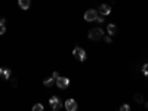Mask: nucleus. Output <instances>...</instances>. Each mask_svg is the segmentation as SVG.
<instances>
[{
  "mask_svg": "<svg viewBox=\"0 0 148 111\" xmlns=\"http://www.w3.org/2000/svg\"><path fill=\"white\" fill-rule=\"evenodd\" d=\"M104 42L105 43H111L113 40H111V36H107V37H104Z\"/></svg>",
  "mask_w": 148,
  "mask_h": 111,
  "instance_id": "obj_18",
  "label": "nucleus"
},
{
  "mask_svg": "<svg viewBox=\"0 0 148 111\" xmlns=\"http://www.w3.org/2000/svg\"><path fill=\"white\" fill-rule=\"evenodd\" d=\"M129 110H130V105H127V104H123L120 107V111H129Z\"/></svg>",
  "mask_w": 148,
  "mask_h": 111,
  "instance_id": "obj_16",
  "label": "nucleus"
},
{
  "mask_svg": "<svg viewBox=\"0 0 148 111\" xmlns=\"http://www.w3.org/2000/svg\"><path fill=\"white\" fill-rule=\"evenodd\" d=\"M5 31H6V19L0 18V34H5Z\"/></svg>",
  "mask_w": 148,
  "mask_h": 111,
  "instance_id": "obj_12",
  "label": "nucleus"
},
{
  "mask_svg": "<svg viewBox=\"0 0 148 111\" xmlns=\"http://www.w3.org/2000/svg\"><path fill=\"white\" fill-rule=\"evenodd\" d=\"M65 108H67V111H76V110L79 108V105H77L76 99L70 98V99H67V101H65Z\"/></svg>",
  "mask_w": 148,
  "mask_h": 111,
  "instance_id": "obj_6",
  "label": "nucleus"
},
{
  "mask_svg": "<svg viewBox=\"0 0 148 111\" xmlns=\"http://www.w3.org/2000/svg\"><path fill=\"white\" fill-rule=\"evenodd\" d=\"M145 107H147V108H148V102H147V104H145Z\"/></svg>",
  "mask_w": 148,
  "mask_h": 111,
  "instance_id": "obj_21",
  "label": "nucleus"
},
{
  "mask_svg": "<svg viewBox=\"0 0 148 111\" xmlns=\"http://www.w3.org/2000/svg\"><path fill=\"white\" fill-rule=\"evenodd\" d=\"M96 21H98V22H101V24H102V22H104V21H105V16H104V15H101V14H99V16H98V18H96Z\"/></svg>",
  "mask_w": 148,
  "mask_h": 111,
  "instance_id": "obj_17",
  "label": "nucleus"
},
{
  "mask_svg": "<svg viewBox=\"0 0 148 111\" xmlns=\"http://www.w3.org/2000/svg\"><path fill=\"white\" fill-rule=\"evenodd\" d=\"M56 86L59 89H67L68 86H70V79H67V77H62V76H59L58 79H56Z\"/></svg>",
  "mask_w": 148,
  "mask_h": 111,
  "instance_id": "obj_4",
  "label": "nucleus"
},
{
  "mask_svg": "<svg viewBox=\"0 0 148 111\" xmlns=\"http://www.w3.org/2000/svg\"><path fill=\"white\" fill-rule=\"evenodd\" d=\"M98 12H99L101 15L107 16V15H110V14H111V6H110V5H101V6H99V9H98Z\"/></svg>",
  "mask_w": 148,
  "mask_h": 111,
  "instance_id": "obj_7",
  "label": "nucleus"
},
{
  "mask_svg": "<svg viewBox=\"0 0 148 111\" xmlns=\"http://www.w3.org/2000/svg\"><path fill=\"white\" fill-rule=\"evenodd\" d=\"M142 74L145 77H148V64H144V67H142Z\"/></svg>",
  "mask_w": 148,
  "mask_h": 111,
  "instance_id": "obj_15",
  "label": "nucleus"
},
{
  "mask_svg": "<svg viewBox=\"0 0 148 111\" xmlns=\"http://www.w3.org/2000/svg\"><path fill=\"white\" fill-rule=\"evenodd\" d=\"M49 104H51V107H52V110H59L61 107H62V102H61V99L55 95V96H51V99H49Z\"/></svg>",
  "mask_w": 148,
  "mask_h": 111,
  "instance_id": "obj_5",
  "label": "nucleus"
},
{
  "mask_svg": "<svg viewBox=\"0 0 148 111\" xmlns=\"http://www.w3.org/2000/svg\"><path fill=\"white\" fill-rule=\"evenodd\" d=\"M18 5H19L21 9L27 10V9L31 6V0H18Z\"/></svg>",
  "mask_w": 148,
  "mask_h": 111,
  "instance_id": "obj_10",
  "label": "nucleus"
},
{
  "mask_svg": "<svg viewBox=\"0 0 148 111\" xmlns=\"http://www.w3.org/2000/svg\"><path fill=\"white\" fill-rule=\"evenodd\" d=\"M88 37H89V40H92V42L101 40L102 37H104V31H102V28H99V27H93V28L89 30Z\"/></svg>",
  "mask_w": 148,
  "mask_h": 111,
  "instance_id": "obj_1",
  "label": "nucleus"
},
{
  "mask_svg": "<svg viewBox=\"0 0 148 111\" xmlns=\"http://www.w3.org/2000/svg\"><path fill=\"white\" fill-rule=\"evenodd\" d=\"M55 82H56V80H55V79L51 76V77H47V79H45V80H43V84L46 86V88H51V86H52Z\"/></svg>",
  "mask_w": 148,
  "mask_h": 111,
  "instance_id": "obj_11",
  "label": "nucleus"
},
{
  "mask_svg": "<svg viewBox=\"0 0 148 111\" xmlns=\"http://www.w3.org/2000/svg\"><path fill=\"white\" fill-rule=\"evenodd\" d=\"M0 76H2L3 79H10V76H12V73H10V68H8V67H2L0 68Z\"/></svg>",
  "mask_w": 148,
  "mask_h": 111,
  "instance_id": "obj_8",
  "label": "nucleus"
},
{
  "mask_svg": "<svg viewBox=\"0 0 148 111\" xmlns=\"http://www.w3.org/2000/svg\"><path fill=\"white\" fill-rule=\"evenodd\" d=\"M10 82H12V86H16V80H15V79H12Z\"/></svg>",
  "mask_w": 148,
  "mask_h": 111,
  "instance_id": "obj_20",
  "label": "nucleus"
},
{
  "mask_svg": "<svg viewBox=\"0 0 148 111\" xmlns=\"http://www.w3.org/2000/svg\"><path fill=\"white\" fill-rule=\"evenodd\" d=\"M135 101H136L138 104H142V102H144V96H142V93H135Z\"/></svg>",
  "mask_w": 148,
  "mask_h": 111,
  "instance_id": "obj_13",
  "label": "nucleus"
},
{
  "mask_svg": "<svg viewBox=\"0 0 148 111\" xmlns=\"http://www.w3.org/2000/svg\"><path fill=\"white\" fill-rule=\"evenodd\" d=\"M52 77H53V79L56 80V79L59 77V73H58V71H53V74H52Z\"/></svg>",
  "mask_w": 148,
  "mask_h": 111,
  "instance_id": "obj_19",
  "label": "nucleus"
},
{
  "mask_svg": "<svg viewBox=\"0 0 148 111\" xmlns=\"http://www.w3.org/2000/svg\"><path fill=\"white\" fill-rule=\"evenodd\" d=\"M107 33H108V36L117 34V25H116V24H108V25H107Z\"/></svg>",
  "mask_w": 148,
  "mask_h": 111,
  "instance_id": "obj_9",
  "label": "nucleus"
},
{
  "mask_svg": "<svg viewBox=\"0 0 148 111\" xmlns=\"http://www.w3.org/2000/svg\"><path fill=\"white\" fill-rule=\"evenodd\" d=\"M43 108H45V107H43L42 104H36V105L33 107V111H43Z\"/></svg>",
  "mask_w": 148,
  "mask_h": 111,
  "instance_id": "obj_14",
  "label": "nucleus"
},
{
  "mask_svg": "<svg viewBox=\"0 0 148 111\" xmlns=\"http://www.w3.org/2000/svg\"><path fill=\"white\" fill-rule=\"evenodd\" d=\"M96 18H98V12L95 9H89L84 12V21L92 22V21H96Z\"/></svg>",
  "mask_w": 148,
  "mask_h": 111,
  "instance_id": "obj_3",
  "label": "nucleus"
},
{
  "mask_svg": "<svg viewBox=\"0 0 148 111\" xmlns=\"http://www.w3.org/2000/svg\"><path fill=\"white\" fill-rule=\"evenodd\" d=\"M73 55L76 56V58H77L79 61H82V62H84V61H86V58H88V55H86V52L83 51V49H82L80 46H76V47L73 49Z\"/></svg>",
  "mask_w": 148,
  "mask_h": 111,
  "instance_id": "obj_2",
  "label": "nucleus"
}]
</instances>
